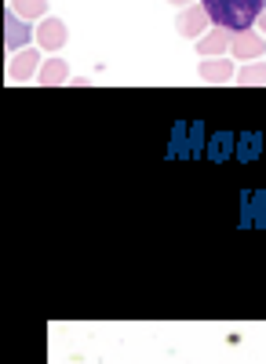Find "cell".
<instances>
[{
	"label": "cell",
	"instance_id": "4fadbf2b",
	"mask_svg": "<svg viewBox=\"0 0 266 364\" xmlns=\"http://www.w3.org/2000/svg\"><path fill=\"white\" fill-rule=\"evenodd\" d=\"M168 4H175V8H186V4H193V0H168Z\"/></svg>",
	"mask_w": 266,
	"mask_h": 364
},
{
	"label": "cell",
	"instance_id": "6da1fadb",
	"mask_svg": "<svg viewBox=\"0 0 266 364\" xmlns=\"http://www.w3.org/2000/svg\"><path fill=\"white\" fill-rule=\"evenodd\" d=\"M201 8L212 15V26H226L241 33V29H252V22H259L266 0H201Z\"/></svg>",
	"mask_w": 266,
	"mask_h": 364
},
{
	"label": "cell",
	"instance_id": "277c9868",
	"mask_svg": "<svg viewBox=\"0 0 266 364\" xmlns=\"http://www.w3.org/2000/svg\"><path fill=\"white\" fill-rule=\"evenodd\" d=\"M37 73H41V55H37L33 48H22V51L11 55V63H8V80L22 84V80L37 77Z\"/></svg>",
	"mask_w": 266,
	"mask_h": 364
},
{
	"label": "cell",
	"instance_id": "7a4b0ae2",
	"mask_svg": "<svg viewBox=\"0 0 266 364\" xmlns=\"http://www.w3.org/2000/svg\"><path fill=\"white\" fill-rule=\"evenodd\" d=\"M175 29H179V33L183 37H204V33H208V29H212V15L208 11H204L201 4L193 8V4H186L183 11H179V18H175Z\"/></svg>",
	"mask_w": 266,
	"mask_h": 364
},
{
	"label": "cell",
	"instance_id": "8fae6325",
	"mask_svg": "<svg viewBox=\"0 0 266 364\" xmlns=\"http://www.w3.org/2000/svg\"><path fill=\"white\" fill-rule=\"evenodd\" d=\"M11 11H18L22 18H41L48 15V0H11Z\"/></svg>",
	"mask_w": 266,
	"mask_h": 364
},
{
	"label": "cell",
	"instance_id": "30bf717a",
	"mask_svg": "<svg viewBox=\"0 0 266 364\" xmlns=\"http://www.w3.org/2000/svg\"><path fill=\"white\" fill-rule=\"evenodd\" d=\"M233 80L245 84V87H252V84H266V66L255 58V63H248V66H241L238 73H233Z\"/></svg>",
	"mask_w": 266,
	"mask_h": 364
},
{
	"label": "cell",
	"instance_id": "3957f363",
	"mask_svg": "<svg viewBox=\"0 0 266 364\" xmlns=\"http://www.w3.org/2000/svg\"><path fill=\"white\" fill-rule=\"evenodd\" d=\"M262 51H266L262 33H255V29H241V33H233V44H230L233 58H241V63H255V58H262Z\"/></svg>",
	"mask_w": 266,
	"mask_h": 364
},
{
	"label": "cell",
	"instance_id": "9c48e42d",
	"mask_svg": "<svg viewBox=\"0 0 266 364\" xmlns=\"http://www.w3.org/2000/svg\"><path fill=\"white\" fill-rule=\"evenodd\" d=\"M37 80H41L44 87H55V84H66V80H70V66L63 63V58H48V63L41 66V73H37Z\"/></svg>",
	"mask_w": 266,
	"mask_h": 364
},
{
	"label": "cell",
	"instance_id": "7c38bea8",
	"mask_svg": "<svg viewBox=\"0 0 266 364\" xmlns=\"http://www.w3.org/2000/svg\"><path fill=\"white\" fill-rule=\"evenodd\" d=\"M259 33H262V37H266V11H262V15H259Z\"/></svg>",
	"mask_w": 266,
	"mask_h": 364
},
{
	"label": "cell",
	"instance_id": "8992f818",
	"mask_svg": "<svg viewBox=\"0 0 266 364\" xmlns=\"http://www.w3.org/2000/svg\"><path fill=\"white\" fill-rule=\"evenodd\" d=\"M230 44H233V29H226V26H212L208 33L197 41V51H201V58H212V55L230 51Z\"/></svg>",
	"mask_w": 266,
	"mask_h": 364
},
{
	"label": "cell",
	"instance_id": "ba28073f",
	"mask_svg": "<svg viewBox=\"0 0 266 364\" xmlns=\"http://www.w3.org/2000/svg\"><path fill=\"white\" fill-rule=\"evenodd\" d=\"M26 41H29V26L18 22V11H8L4 15V44H8V51L15 55Z\"/></svg>",
	"mask_w": 266,
	"mask_h": 364
},
{
	"label": "cell",
	"instance_id": "5b68a950",
	"mask_svg": "<svg viewBox=\"0 0 266 364\" xmlns=\"http://www.w3.org/2000/svg\"><path fill=\"white\" fill-rule=\"evenodd\" d=\"M201 84H230L233 80V63L223 55H212V58H204L201 70H197Z\"/></svg>",
	"mask_w": 266,
	"mask_h": 364
},
{
	"label": "cell",
	"instance_id": "52a82bcc",
	"mask_svg": "<svg viewBox=\"0 0 266 364\" xmlns=\"http://www.w3.org/2000/svg\"><path fill=\"white\" fill-rule=\"evenodd\" d=\"M37 41H41V48L58 51V48L66 44V22H63V18H44V22L37 26Z\"/></svg>",
	"mask_w": 266,
	"mask_h": 364
}]
</instances>
